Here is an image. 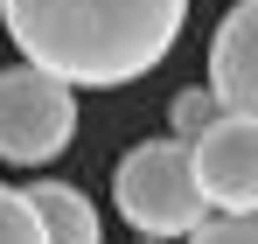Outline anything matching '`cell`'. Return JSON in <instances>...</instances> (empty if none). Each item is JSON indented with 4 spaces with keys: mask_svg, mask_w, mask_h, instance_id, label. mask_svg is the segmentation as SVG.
<instances>
[{
    "mask_svg": "<svg viewBox=\"0 0 258 244\" xmlns=\"http://www.w3.org/2000/svg\"><path fill=\"white\" fill-rule=\"evenodd\" d=\"M223 119V112H216V98H210V84H188V91H174L168 98V140H181V147H188V140H196V133H210V126Z\"/></svg>",
    "mask_w": 258,
    "mask_h": 244,
    "instance_id": "obj_7",
    "label": "cell"
},
{
    "mask_svg": "<svg viewBox=\"0 0 258 244\" xmlns=\"http://www.w3.org/2000/svg\"><path fill=\"white\" fill-rule=\"evenodd\" d=\"M188 161H196V189L216 216H258V126L251 119H223L210 133L188 140Z\"/></svg>",
    "mask_w": 258,
    "mask_h": 244,
    "instance_id": "obj_4",
    "label": "cell"
},
{
    "mask_svg": "<svg viewBox=\"0 0 258 244\" xmlns=\"http://www.w3.org/2000/svg\"><path fill=\"white\" fill-rule=\"evenodd\" d=\"M77 140V91L42 77L28 63L0 70V161L7 167H49Z\"/></svg>",
    "mask_w": 258,
    "mask_h": 244,
    "instance_id": "obj_3",
    "label": "cell"
},
{
    "mask_svg": "<svg viewBox=\"0 0 258 244\" xmlns=\"http://www.w3.org/2000/svg\"><path fill=\"white\" fill-rule=\"evenodd\" d=\"M21 196H28L35 223H42V244H98L105 237L84 189H70V181H28Z\"/></svg>",
    "mask_w": 258,
    "mask_h": 244,
    "instance_id": "obj_6",
    "label": "cell"
},
{
    "mask_svg": "<svg viewBox=\"0 0 258 244\" xmlns=\"http://www.w3.org/2000/svg\"><path fill=\"white\" fill-rule=\"evenodd\" d=\"M210 98L216 112L258 126V0H237L210 35Z\"/></svg>",
    "mask_w": 258,
    "mask_h": 244,
    "instance_id": "obj_5",
    "label": "cell"
},
{
    "mask_svg": "<svg viewBox=\"0 0 258 244\" xmlns=\"http://www.w3.org/2000/svg\"><path fill=\"white\" fill-rule=\"evenodd\" d=\"M0 244H42V223H35L28 196L7 189V181H0Z\"/></svg>",
    "mask_w": 258,
    "mask_h": 244,
    "instance_id": "obj_8",
    "label": "cell"
},
{
    "mask_svg": "<svg viewBox=\"0 0 258 244\" xmlns=\"http://www.w3.org/2000/svg\"><path fill=\"white\" fill-rule=\"evenodd\" d=\"M188 244H258V216H210L188 230Z\"/></svg>",
    "mask_w": 258,
    "mask_h": 244,
    "instance_id": "obj_9",
    "label": "cell"
},
{
    "mask_svg": "<svg viewBox=\"0 0 258 244\" xmlns=\"http://www.w3.org/2000/svg\"><path fill=\"white\" fill-rule=\"evenodd\" d=\"M112 203L140 237H188L210 223V203L196 189V161L181 140H140L112 167Z\"/></svg>",
    "mask_w": 258,
    "mask_h": 244,
    "instance_id": "obj_2",
    "label": "cell"
},
{
    "mask_svg": "<svg viewBox=\"0 0 258 244\" xmlns=\"http://www.w3.org/2000/svg\"><path fill=\"white\" fill-rule=\"evenodd\" d=\"M188 0H0V28L28 70L70 91H119L168 63Z\"/></svg>",
    "mask_w": 258,
    "mask_h": 244,
    "instance_id": "obj_1",
    "label": "cell"
}]
</instances>
